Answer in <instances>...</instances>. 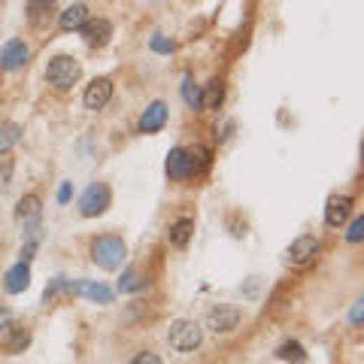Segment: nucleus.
<instances>
[{
    "label": "nucleus",
    "instance_id": "f257e3e1",
    "mask_svg": "<svg viewBox=\"0 0 364 364\" xmlns=\"http://www.w3.org/2000/svg\"><path fill=\"white\" fill-rule=\"evenodd\" d=\"M125 255H127V249H125L122 237L106 234V237H97V240L91 243V261L104 270H118L125 261Z\"/></svg>",
    "mask_w": 364,
    "mask_h": 364
},
{
    "label": "nucleus",
    "instance_id": "f03ea898",
    "mask_svg": "<svg viewBox=\"0 0 364 364\" xmlns=\"http://www.w3.org/2000/svg\"><path fill=\"white\" fill-rule=\"evenodd\" d=\"M82 76V67L76 58H70V55H55L49 61V67H46V79H49V85H55L58 91H67L79 82Z\"/></svg>",
    "mask_w": 364,
    "mask_h": 364
},
{
    "label": "nucleus",
    "instance_id": "7ed1b4c3",
    "mask_svg": "<svg viewBox=\"0 0 364 364\" xmlns=\"http://www.w3.org/2000/svg\"><path fill=\"white\" fill-rule=\"evenodd\" d=\"M200 340H204V328L197 322H188V318H176L167 331V343L176 352H195Z\"/></svg>",
    "mask_w": 364,
    "mask_h": 364
},
{
    "label": "nucleus",
    "instance_id": "20e7f679",
    "mask_svg": "<svg viewBox=\"0 0 364 364\" xmlns=\"http://www.w3.org/2000/svg\"><path fill=\"white\" fill-rule=\"evenodd\" d=\"M240 318H243V313L237 307H231V304H216V307H209L206 309V328L209 331H216V334H227V331H234L237 325H240Z\"/></svg>",
    "mask_w": 364,
    "mask_h": 364
},
{
    "label": "nucleus",
    "instance_id": "39448f33",
    "mask_svg": "<svg viewBox=\"0 0 364 364\" xmlns=\"http://www.w3.org/2000/svg\"><path fill=\"white\" fill-rule=\"evenodd\" d=\"M106 206H109V188L104 186V182H94V186H88L85 191H82V197H79V213L85 216V218L100 216Z\"/></svg>",
    "mask_w": 364,
    "mask_h": 364
},
{
    "label": "nucleus",
    "instance_id": "423d86ee",
    "mask_svg": "<svg viewBox=\"0 0 364 364\" xmlns=\"http://www.w3.org/2000/svg\"><path fill=\"white\" fill-rule=\"evenodd\" d=\"M164 125H167V104H164V100H152L140 115V131L155 134V131H161Z\"/></svg>",
    "mask_w": 364,
    "mask_h": 364
},
{
    "label": "nucleus",
    "instance_id": "0eeeda50",
    "mask_svg": "<svg viewBox=\"0 0 364 364\" xmlns=\"http://www.w3.org/2000/svg\"><path fill=\"white\" fill-rule=\"evenodd\" d=\"M64 288H67L70 295L97 300V304H109V300H113V288H106L104 282H67Z\"/></svg>",
    "mask_w": 364,
    "mask_h": 364
},
{
    "label": "nucleus",
    "instance_id": "6e6552de",
    "mask_svg": "<svg viewBox=\"0 0 364 364\" xmlns=\"http://www.w3.org/2000/svg\"><path fill=\"white\" fill-rule=\"evenodd\" d=\"M316 252H318V243H316V237H298L295 243H291V249H288V261L295 264V267H307L309 261L316 258Z\"/></svg>",
    "mask_w": 364,
    "mask_h": 364
},
{
    "label": "nucleus",
    "instance_id": "1a4fd4ad",
    "mask_svg": "<svg viewBox=\"0 0 364 364\" xmlns=\"http://www.w3.org/2000/svg\"><path fill=\"white\" fill-rule=\"evenodd\" d=\"M109 97H113V82L109 79H94L85 88V94H82V104H85L88 109H104L109 104Z\"/></svg>",
    "mask_w": 364,
    "mask_h": 364
},
{
    "label": "nucleus",
    "instance_id": "9d476101",
    "mask_svg": "<svg viewBox=\"0 0 364 364\" xmlns=\"http://www.w3.org/2000/svg\"><path fill=\"white\" fill-rule=\"evenodd\" d=\"M352 213V197L349 195H334L328 197V206H325V222L331 227H340L346 218Z\"/></svg>",
    "mask_w": 364,
    "mask_h": 364
},
{
    "label": "nucleus",
    "instance_id": "9b49d317",
    "mask_svg": "<svg viewBox=\"0 0 364 364\" xmlns=\"http://www.w3.org/2000/svg\"><path fill=\"white\" fill-rule=\"evenodd\" d=\"M79 31H82V36H85V43H88V46H97V49H100V46H106V43H109L113 24H109L106 18H94V22H85V24H82Z\"/></svg>",
    "mask_w": 364,
    "mask_h": 364
},
{
    "label": "nucleus",
    "instance_id": "f8f14e48",
    "mask_svg": "<svg viewBox=\"0 0 364 364\" xmlns=\"http://www.w3.org/2000/svg\"><path fill=\"white\" fill-rule=\"evenodd\" d=\"M27 286H31V267H27V261H22V264H15V267L6 270L4 288L9 291V295H22Z\"/></svg>",
    "mask_w": 364,
    "mask_h": 364
},
{
    "label": "nucleus",
    "instance_id": "ddd939ff",
    "mask_svg": "<svg viewBox=\"0 0 364 364\" xmlns=\"http://www.w3.org/2000/svg\"><path fill=\"white\" fill-rule=\"evenodd\" d=\"M24 61H27V46L22 40H9L0 49V67L4 70H18Z\"/></svg>",
    "mask_w": 364,
    "mask_h": 364
},
{
    "label": "nucleus",
    "instance_id": "4468645a",
    "mask_svg": "<svg viewBox=\"0 0 364 364\" xmlns=\"http://www.w3.org/2000/svg\"><path fill=\"white\" fill-rule=\"evenodd\" d=\"M170 179H188L191 176V161H188V149H173L164 164Z\"/></svg>",
    "mask_w": 364,
    "mask_h": 364
},
{
    "label": "nucleus",
    "instance_id": "2eb2a0df",
    "mask_svg": "<svg viewBox=\"0 0 364 364\" xmlns=\"http://www.w3.org/2000/svg\"><path fill=\"white\" fill-rule=\"evenodd\" d=\"M191 234H195V222H191V218H176L167 231V240H170V246H176V249H186Z\"/></svg>",
    "mask_w": 364,
    "mask_h": 364
},
{
    "label": "nucleus",
    "instance_id": "dca6fc26",
    "mask_svg": "<svg viewBox=\"0 0 364 364\" xmlns=\"http://www.w3.org/2000/svg\"><path fill=\"white\" fill-rule=\"evenodd\" d=\"M88 22V9L82 6V4H73V6H67L61 13V18H58V24H61V31H79L82 24Z\"/></svg>",
    "mask_w": 364,
    "mask_h": 364
},
{
    "label": "nucleus",
    "instance_id": "f3484780",
    "mask_svg": "<svg viewBox=\"0 0 364 364\" xmlns=\"http://www.w3.org/2000/svg\"><path fill=\"white\" fill-rule=\"evenodd\" d=\"M4 346H6V352H13V355L24 352L27 346H31V331H27V328H13V331L4 337Z\"/></svg>",
    "mask_w": 364,
    "mask_h": 364
},
{
    "label": "nucleus",
    "instance_id": "a211bd4d",
    "mask_svg": "<svg viewBox=\"0 0 364 364\" xmlns=\"http://www.w3.org/2000/svg\"><path fill=\"white\" fill-rule=\"evenodd\" d=\"M146 286H149V276L140 270H125L122 279H118V291H140Z\"/></svg>",
    "mask_w": 364,
    "mask_h": 364
},
{
    "label": "nucleus",
    "instance_id": "6ab92c4d",
    "mask_svg": "<svg viewBox=\"0 0 364 364\" xmlns=\"http://www.w3.org/2000/svg\"><path fill=\"white\" fill-rule=\"evenodd\" d=\"M200 94H204V106L206 109H218V106H222V100H225V82L213 79L206 85V91H200Z\"/></svg>",
    "mask_w": 364,
    "mask_h": 364
},
{
    "label": "nucleus",
    "instance_id": "aec40b11",
    "mask_svg": "<svg viewBox=\"0 0 364 364\" xmlns=\"http://www.w3.org/2000/svg\"><path fill=\"white\" fill-rule=\"evenodd\" d=\"M182 100H186L188 109H200V106H204V94H200L197 82L191 79V76L182 79Z\"/></svg>",
    "mask_w": 364,
    "mask_h": 364
},
{
    "label": "nucleus",
    "instance_id": "412c9836",
    "mask_svg": "<svg viewBox=\"0 0 364 364\" xmlns=\"http://www.w3.org/2000/svg\"><path fill=\"white\" fill-rule=\"evenodd\" d=\"M276 355L282 361H291V364H304L307 361V352H304V346H300L298 340H286L276 349Z\"/></svg>",
    "mask_w": 364,
    "mask_h": 364
},
{
    "label": "nucleus",
    "instance_id": "4be33fe9",
    "mask_svg": "<svg viewBox=\"0 0 364 364\" xmlns=\"http://www.w3.org/2000/svg\"><path fill=\"white\" fill-rule=\"evenodd\" d=\"M22 140V127H18L15 122H6V125H0V155L9 152L13 146Z\"/></svg>",
    "mask_w": 364,
    "mask_h": 364
},
{
    "label": "nucleus",
    "instance_id": "5701e85b",
    "mask_svg": "<svg viewBox=\"0 0 364 364\" xmlns=\"http://www.w3.org/2000/svg\"><path fill=\"white\" fill-rule=\"evenodd\" d=\"M27 13H31V24L43 27V24H46V18H49V13H52V4H49V0H31Z\"/></svg>",
    "mask_w": 364,
    "mask_h": 364
},
{
    "label": "nucleus",
    "instance_id": "b1692460",
    "mask_svg": "<svg viewBox=\"0 0 364 364\" xmlns=\"http://www.w3.org/2000/svg\"><path fill=\"white\" fill-rule=\"evenodd\" d=\"M15 216L18 218H36V216H40V197H36V195H24L22 200H18Z\"/></svg>",
    "mask_w": 364,
    "mask_h": 364
},
{
    "label": "nucleus",
    "instance_id": "393cba45",
    "mask_svg": "<svg viewBox=\"0 0 364 364\" xmlns=\"http://www.w3.org/2000/svg\"><path fill=\"white\" fill-rule=\"evenodd\" d=\"M188 161H191V173H200L209 167V149L206 146H195V149H188Z\"/></svg>",
    "mask_w": 364,
    "mask_h": 364
},
{
    "label": "nucleus",
    "instance_id": "a878e982",
    "mask_svg": "<svg viewBox=\"0 0 364 364\" xmlns=\"http://www.w3.org/2000/svg\"><path fill=\"white\" fill-rule=\"evenodd\" d=\"M361 237H364V216H355L352 225H349V231H346V240H349V243H358Z\"/></svg>",
    "mask_w": 364,
    "mask_h": 364
},
{
    "label": "nucleus",
    "instance_id": "bb28decb",
    "mask_svg": "<svg viewBox=\"0 0 364 364\" xmlns=\"http://www.w3.org/2000/svg\"><path fill=\"white\" fill-rule=\"evenodd\" d=\"M149 46H152V52H161V55H170L173 52V40H167V36H161V34L149 36Z\"/></svg>",
    "mask_w": 364,
    "mask_h": 364
},
{
    "label": "nucleus",
    "instance_id": "cd10ccee",
    "mask_svg": "<svg viewBox=\"0 0 364 364\" xmlns=\"http://www.w3.org/2000/svg\"><path fill=\"white\" fill-rule=\"evenodd\" d=\"M13 322H15V318H13V313H9L6 307H0V337H6L9 331H13V328H15Z\"/></svg>",
    "mask_w": 364,
    "mask_h": 364
},
{
    "label": "nucleus",
    "instance_id": "c85d7f7f",
    "mask_svg": "<svg viewBox=\"0 0 364 364\" xmlns=\"http://www.w3.org/2000/svg\"><path fill=\"white\" fill-rule=\"evenodd\" d=\"M361 318H364V298H358L352 304V313H349V322L352 325H361Z\"/></svg>",
    "mask_w": 364,
    "mask_h": 364
},
{
    "label": "nucleus",
    "instance_id": "c756f323",
    "mask_svg": "<svg viewBox=\"0 0 364 364\" xmlns=\"http://www.w3.org/2000/svg\"><path fill=\"white\" fill-rule=\"evenodd\" d=\"M134 364H161V358H158L155 352H140V355L134 358Z\"/></svg>",
    "mask_w": 364,
    "mask_h": 364
},
{
    "label": "nucleus",
    "instance_id": "7c9ffc66",
    "mask_svg": "<svg viewBox=\"0 0 364 364\" xmlns=\"http://www.w3.org/2000/svg\"><path fill=\"white\" fill-rule=\"evenodd\" d=\"M70 182H61V188H58V204H67V200H70Z\"/></svg>",
    "mask_w": 364,
    "mask_h": 364
},
{
    "label": "nucleus",
    "instance_id": "2f4dec72",
    "mask_svg": "<svg viewBox=\"0 0 364 364\" xmlns=\"http://www.w3.org/2000/svg\"><path fill=\"white\" fill-rule=\"evenodd\" d=\"M49 4H52V0H49Z\"/></svg>",
    "mask_w": 364,
    "mask_h": 364
}]
</instances>
